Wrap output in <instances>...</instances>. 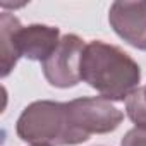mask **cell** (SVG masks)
<instances>
[{
    "label": "cell",
    "mask_w": 146,
    "mask_h": 146,
    "mask_svg": "<svg viewBox=\"0 0 146 146\" xmlns=\"http://www.w3.org/2000/svg\"><path fill=\"white\" fill-rule=\"evenodd\" d=\"M84 40L78 35H64L55 52L41 62L45 79L55 88H72L81 81V58Z\"/></svg>",
    "instance_id": "cell-4"
},
{
    "label": "cell",
    "mask_w": 146,
    "mask_h": 146,
    "mask_svg": "<svg viewBox=\"0 0 146 146\" xmlns=\"http://www.w3.org/2000/svg\"><path fill=\"white\" fill-rule=\"evenodd\" d=\"M33 146H50V144H33Z\"/></svg>",
    "instance_id": "cell-10"
},
{
    "label": "cell",
    "mask_w": 146,
    "mask_h": 146,
    "mask_svg": "<svg viewBox=\"0 0 146 146\" xmlns=\"http://www.w3.org/2000/svg\"><path fill=\"white\" fill-rule=\"evenodd\" d=\"M60 31L55 26L29 24L17 31V48L21 57L45 62L60 43Z\"/></svg>",
    "instance_id": "cell-6"
},
{
    "label": "cell",
    "mask_w": 146,
    "mask_h": 146,
    "mask_svg": "<svg viewBox=\"0 0 146 146\" xmlns=\"http://www.w3.org/2000/svg\"><path fill=\"white\" fill-rule=\"evenodd\" d=\"M141 69L137 62L115 45L100 40L86 43L81 58V81L110 102H124L137 90Z\"/></svg>",
    "instance_id": "cell-1"
},
{
    "label": "cell",
    "mask_w": 146,
    "mask_h": 146,
    "mask_svg": "<svg viewBox=\"0 0 146 146\" xmlns=\"http://www.w3.org/2000/svg\"><path fill=\"white\" fill-rule=\"evenodd\" d=\"M120 146H146V127H132L127 131Z\"/></svg>",
    "instance_id": "cell-9"
},
{
    "label": "cell",
    "mask_w": 146,
    "mask_h": 146,
    "mask_svg": "<svg viewBox=\"0 0 146 146\" xmlns=\"http://www.w3.org/2000/svg\"><path fill=\"white\" fill-rule=\"evenodd\" d=\"M143 91H144V95H146V86H143Z\"/></svg>",
    "instance_id": "cell-11"
},
{
    "label": "cell",
    "mask_w": 146,
    "mask_h": 146,
    "mask_svg": "<svg viewBox=\"0 0 146 146\" xmlns=\"http://www.w3.org/2000/svg\"><path fill=\"white\" fill-rule=\"evenodd\" d=\"M17 136L31 144L74 146L90 137L74 127L67 103L40 100L28 105L16 124Z\"/></svg>",
    "instance_id": "cell-2"
},
{
    "label": "cell",
    "mask_w": 146,
    "mask_h": 146,
    "mask_svg": "<svg viewBox=\"0 0 146 146\" xmlns=\"http://www.w3.org/2000/svg\"><path fill=\"white\" fill-rule=\"evenodd\" d=\"M125 110L136 127H146V95L143 88L134 90L125 100Z\"/></svg>",
    "instance_id": "cell-8"
},
{
    "label": "cell",
    "mask_w": 146,
    "mask_h": 146,
    "mask_svg": "<svg viewBox=\"0 0 146 146\" xmlns=\"http://www.w3.org/2000/svg\"><path fill=\"white\" fill-rule=\"evenodd\" d=\"M113 31L131 46L146 50V2H113L108 11Z\"/></svg>",
    "instance_id": "cell-5"
},
{
    "label": "cell",
    "mask_w": 146,
    "mask_h": 146,
    "mask_svg": "<svg viewBox=\"0 0 146 146\" xmlns=\"http://www.w3.org/2000/svg\"><path fill=\"white\" fill-rule=\"evenodd\" d=\"M21 23L16 16L9 12H2L0 16V76L7 78L11 70L21 58L19 48H17V31L21 29Z\"/></svg>",
    "instance_id": "cell-7"
},
{
    "label": "cell",
    "mask_w": 146,
    "mask_h": 146,
    "mask_svg": "<svg viewBox=\"0 0 146 146\" xmlns=\"http://www.w3.org/2000/svg\"><path fill=\"white\" fill-rule=\"evenodd\" d=\"M67 108L74 127L88 137L91 134H107L115 131L124 119V113L115 108L110 100L102 96L76 98L67 102Z\"/></svg>",
    "instance_id": "cell-3"
}]
</instances>
